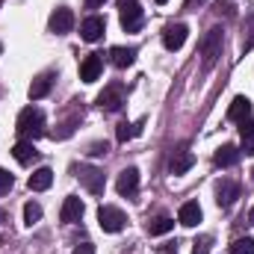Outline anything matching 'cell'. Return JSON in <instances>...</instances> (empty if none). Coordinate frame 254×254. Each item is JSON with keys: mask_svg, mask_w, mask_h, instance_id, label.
Instances as JSON below:
<instances>
[{"mask_svg": "<svg viewBox=\"0 0 254 254\" xmlns=\"http://www.w3.org/2000/svg\"><path fill=\"white\" fill-rule=\"evenodd\" d=\"M107 151H110V145H107V142H95V145L89 148V154H92V157H104Z\"/></svg>", "mask_w": 254, "mask_h": 254, "instance_id": "f546056e", "label": "cell"}, {"mask_svg": "<svg viewBox=\"0 0 254 254\" xmlns=\"http://www.w3.org/2000/svg\"><path fill=\"white\" fill-rule=\"evenodd\" d=\"M77 175H80V184L92 192V195H104L107 181H104V172H101V169H95V166H80Z\"/></svg>", "mask_w": 254, "mask_h": 254, "instance_id": "8992f818", "label": "cell"}, {"mask_svg": "<svg viewBox=\"0 0 254 254\" xmlns=\"http://www.w3.org/2000/svg\"><path fill=\"white\" fill-rule=\"evenodd\" d=\"M119 15H122L125 33H139L142 24H145V15H142L139 0H119Z\"/></svg>", "mask_w": 254, "mask_h": 254, "instance_id": "3957f363", "label": "cell"}, {"mask_svg": "<svg viewBox=\"0 0 254 254\" xmlns=\"http://www.w3.org/2000/svg\"><path fill=\"white\" fill-rule=\"evenodd\" d=\"M163 254H178V246H169V249H166Z\"/></svg>", "mask_w": 254, "mask_h": 254, "instance_id": "836d02e7", "label": "cell"}, {"mask_svg": "<svg viewBox=\"0 0 254 254\" xmlns=\"http://www.w3.org/2000/svg\"><path fill=\"white\" fill-rule=\"evenodd\" d=\"M175 228V219H169V216H157L154 222H148V234L151 237H163V234H169Z\"/></svg>", "mask_w": 254, "mask_h": 254, "instance_id": "7402d4cb", "label": "cell"}, {"mask_svg": "<svg viewBox=\"0 0 254 254\" xmlns=\"http://www.w3.org/2000/svg\"><path fill=\"white\" fill-rule=\"evenodd\" d=\"M98 225H101V231H107V234H119V231H125L127 216L119 210V207L104 204V207L98 210Z\"/></svg>", "mask_w": 254, "mask_h": 254, "instance_id": "277c9868", "label": "cell"}, {"mask_svg": "<svg viewBox=\"0 0 254 254\" xmlns=\"http://www.w3.org/2000/svg\"><path fill=\"white\" fill-rule=\"evenodd\" d=\"M240 157H243V151L237 148V145H222L219 151H216V166H222V169H231V166H237L240 163Z\"/></svg>", "mask_w": 254, "mask_h": 254, "instance_id": "2e32d148", "label": "cell"}, {"mask_svg": "<svg viewBox=\"0 0 254 254\" xmlns=\"http://www.w3.org/2000/svg\"><path fill=\"white\" fill-rule=\"evenodd\" d=\"M12 157H15L21 166H30V163L39 157V151H36V145H33V142L21 139V142H15V148H12Z\"/></svg>", "mask_w": 254, "mask_h": 254, "instance_id": "e0dca14e", "label": "cell"}, {"mask_svg": "<svg viewBox=\"0 0 254 254\" xmlns=\"http://www.w3.org/2000/svg\"><path fill=\"white\" fill-rule=\"evenodd\" d=\"M27 184H30V190L33 192H45L51 184H54V172H51V169H36V172L30 175Z\"/></svg>", "mask_w": 254, "mask_h": 254, "instance_id": "ffe728a7", "label": "cell"}, {"mask_svg": "<svg viewBox=\"0 0 254 254\" xmlns=\"http://www.w3.org/2000/svg\"><path fill=\"white\" fill-rule=\"evenodd\" d=\"M178 222H181L184 228H195V225L201 222V207H198V201H187V204L181 207Z\"/></svg>", "mask_w": 254, "mask_h": 254, "instance_id": "ac0fdd59", "label": "cell"}, {"mask_svg": "<svg viewBox=\"0 0 254 254\" xmlns=\"http://www.w3.org/2000/svg\"><path fill=\"white\" fill-rule=\"evenodd\" d=\"M39 219H42V204L27 201V204H24V225H30V228H33Z\"/></svg>", "mask_w": 254, "mask_h": 254, "instance_id": "cb8c5ba5", "label": "cell"}, {"mask_svg": "<svg viewBox=\"0 0 254 254\" xmlns=\"http://www.w3.org/2000/svg\"><path fill=\"white\" fill-rule=\"evenodd\" d=\"M71 254H95V246H92V243H80Z\"/></svg>", "mask_w": 254, "mask_h": 254, "instance_id": "4dcf8cb0", "label": "cell"}, {"mask_svg": "<svg viewBox=\"0 0 254 254\" xmlns=\"http://www.w3.org/2000/svg\"><path fill=\"white\" fill-rule=\"evenodd\" d=\"M237 198H240V184H234V181H222V184H219V190H216V204H219V207L228 210Z\"/></svg>", "mask_w": 254, "mask_h": 254, "instance_id": "4fadbf2b", "label": "cell"}, {"mask_svg": "<svg viewBox=\"0 0 254 254\" xmlns=\"http://www.w3.org/2000/svg\"><path fill=\"white\" fill-rule=\"evenodd\" d=\"M249 219H252V225H254V207H252V216H249Z\"/></svg>", "mask_w": 254, "mask_h": 254, "instance_id": "d590c367", "label": "cell"}, {"mask_svg": "<svg viewBox=\"0 0 254 254\" xmlns=\"http://www.w3.org/2000/svg\"><path fill=\"white\" fill-rule=\"evenodd\" d=\"M48 27H51V33H57V36H65V33L74 27V12H71L68 6H60V9H54V15H51Z\"/></svg>", "mask_w": 254, "mask_h": 254, "instance_id": "ba28073f", "label": "cell"}, {"mask_svg": "<svg viewBox=\"0 0 254 254\" xmlns=\"http://www.w3.org/2000/svg\"><path fill=\"white\" fill-rule=\"evenodd\" d=\"M116 190H119V195H122V198H136V195H139V172H136L133 166H130V169H125V172L119 175Z\"/></svg>", "mask_w": 254, "mask_h": 254, "instance_id": "9c48e42d", "label": "cell"}, {"mask_svg": "<svg viewBox=\"0 0 254 254\" xmlns=\"http://www.w3.org/2000/svg\"><path fill=\"white\" fill-rule=\"evenodd\" d=\"M83 201L80 198H74V195H68L63 201V210H60V219H63L65 225H74V222H80L83 219Z\"/></svg>", "mask_w": 254, "mask_h": 254, "instance_id": "7c38bea8", "label": "cell"}, {"mask_svg": "<svg viewBox=\"0 0 254 254\" xmlns=\"http://www.w3.org/2000/svg\"><path fill=\"white\" fill-rule=\"evenodd\" d=\"M12 184H15V178L6 169H0V195H6V192L12 190Z\"/></svg>", "mask_w": 254, "mask_h": 254, "instance_id": "83f0119b", "label": "cell"}, {"mask_svg": "<svg viewBox=\"0 0 254 254\" xmlns=\"http://www.w3.org/2000/svg\"><path fill=\"white\" fill-rule=\"evenodd\" d=\"M15 130H18V136H21V139H27V142H33V139L45 136V133H48V130H45V113H42L39 107H24V110L18 113Z\"/></svg>", "mask_w": 254, "mask_h": 254, "instance_id": "6da1fadb", "label": "cell"}, {"mask_svg": "<svg viewBox=\"0 0 254 254\" xmlns=\"http://www.w3.org/2000/svg\"><path fill=\"white\" fill-rule=\"evenodd\" d=\"M3 222H6V213H3V210H0V225H3Z\"/></svg>", "mask_w": 254, "mask_h": 254, "instance_id": "e575fe53", "label": "cell"}, {"mask_svg": "<svg viewBox=\"0 0 254 254\" xmlns=\"http://www.w3.org/2000/svg\"><path fill=\"white\" fill-rule=\"evenodd\" d=\"M252 116V101L246 95H237L234 104L228 107V122H246Z\"/></svg>", "mask_w": 254, "mask_h": 254, "instance_id": "5bb4252c", "label": "cell"}, {"mask_svg": "<svg viewBox=\"0 0 254 254\" xmlns=\"http://www.w3.org/2000/svg\"><path fill=\"white\" fill-rule=\"evenodd\" d=\"M142 125H145V122H136V125H127V122H122V125H119V133H116V136H119V142L125 145V142H130L133 136H139V133H142Z\"/></svg>", "mask_w": 254, "mask_h": 254, "instance_id": "603a6c76", "label": "cell"}, {"mask_svg": "<svg viewBox=\"0 0 254 254\" xmlns=\"http://www.w3.org/2000/svg\"><path fill=\"white\" fill-rule=\"evenodd\" d=\"M104 33H107V21H104L101 15H92V18H86V21L80 24L83 42H98V39H104Z\"/></svg>", "mask_w": 254, "mask_h": 254, "instance_id": "30bf717a", "label": "cell"}, {"mask_svg": "<svg viewBox=\"0 0 254 254\" xmlns=\"http://www.w3.org/2000/svg\"><path fill=\"white\" fill-rule=\"evenodd\" d=\"M83 3H86V9H101L107 0H83Z\"/></svg>", "mask_w": 254, "mask_h": 254, "instance_id": "1f68e13d", "label": "cell"}, {"mask_svg": "<svg viewBox=\"0 0 254 254\" xmlns=\"http://www.w3.org/2000/svg\"><path fill=\"white\" fill-rule=\"evenodd\" d=\"M231 254H254V240L252 237H243V240H234Z\"/></svg>", "mask_w": 254, "mask_h": 254, "instance_id": "d4e9b609", "label": "cell"}, {"mask_svg": "<svg viewBox=\"0 0 254 254\" xmlns=\"http://www.w3.org/2000/svg\"><path fill=\"white\" fill-rule=\"evenodd\" d=\"M98 107L104 113H119L125 107V86L122 83H110L101 95H98Z\"/></svg>", "mask_w": 254, "mask_h": 254, "instance_id": "5b68a950", "label": "cell"}, {"mask_svg": "<svg viewBox=\"0 0 254 254\" xmlns=\"http://www.w3.org/2000/svg\"><path fill=\"white\" fill-rule=\"evenodd\" d=\"M0 54H3V48H0Z\"/></svg>", "mask_w": 254, "mask_h": 254, "instance_id": "74e56055", "label": "cell"}, {"mask_svg": "<svg viewBox=\"0 0 254 254\" xmlns=\"http://www.w3.org/2000/svg\"><path fill=\"white\" fill-rule=\"evenodd\" d=\"M210 237H201V240H195L192 243V254H210Z\"/></svg>", "mask_w": 254, "mask_h": 254, "instance_id": "4316f807", "label": "cell"}, {"mask_svg": "<svg viewBox=\"0 0 254 254\" xmlns=\"http://www.w3.org/2000/svg\"><path fill=\"white\" fill-rule=\"evenodd\" d=\"M110 60L116 68H127V65L136 63V48H113L110 51Z\"/></svg>", "mask_w": 254, "mask_h": 254, "instance_id": "44dd1931", "label": "cell"}, {"mask_svg": "<svg viewBox=\"0 0 254 254\" xmlns=\"http://www.w3.org/2000/svg\"><path fill=\"white\" fill-rule=\"evenodd\" d=\"M222 45H225V33H222V27H213V30H207V33L201 36L198 51H201L204 71H210L213 65L219 63V57H222Z\"/></svg>", "mask_w": 254, "mask_h": 254, "instance_id": "7a4b0ae2", "label": "cell"}, {"mask_svg": "<svg viewBox=\"0 0 254 254\" xmlns=\"http://www.w3.org/2000/svg\"><path fill=\"white\" fill-rule=\"evenodd\" d=\"M192 166H195V154H192V151L181 148V151H175V154H172V163H169L172 175H184V172H190Z\"/></svg>", "mask_w": 254, "mask_h": 254, "instance_id": "9a60e30c", "label": "cell"}, {"mask_svg": "<svg viewBox=\"0 0 254 254\" xmlns=\"http://www.w3.org/2000/svg\"><path fill=\"white\" fill-rule=\"evenodd\" d=\"M198 3H204V0H187V9H195Z\"/></svg>", "mask_w": 254, "mask_h": 254, "instance_id": "d6a6232c", "label": "cell"}, {"mask_svg": "<svg viewBox=\"0 0 254 254\" xmlns=\"http://www.w3.org/2000/svg\"><path fill=\"white\" fill-rule=\"evenodd\" d=\"M252 175H254V172H252Z\"/></svg>", "mask_w": 254, "mask_h": 254, "instance_id": "f35d334b", "label": "cell"}, {"mask_svg": "<svg viewBox=\"0 0 254 254\" xmlns=\"http://www.w3.org/2000/svg\"><path fill=\"white\" fill-rule=\"evenodd\" d=\"M157 3H169V0H157Z\"/></svg>", "mask_w": 254, "mask_h": 254, "instance_id": "8d00e7d4", "label": "cell"}, {"mask_svg": "<svg viewBox=\"0 0 254 254\" xmlns=\"http://www.w3.org/2000/svg\"><path fill=\"white\" fill-rule=\"evenodd\" d=\"M240 125H243V127H240L243 139H252V136H254V113L249 116V119H246V122H240Z\"/></svg>", "mask_w": 254, "mask_h": 254, "instance_id": "f1b7e54d", "label": "cell"}, {"mask_svg": "<svg viewBox=\"0 0 254 254\" xmlns=\"http://www.w3.org/2000/svg\"><path fill=\"white\" fill-rule=\"evenodd\" d=\"M187 36H190V27L187 24H169L163 30V45L166 51H181L187 45Z\"/></svg>", "mask_w": 254, "mask_h": 254, "instance_id": "52a82bcc", "label": "cell"}, {"mask_svg": "<svg viewBox=\"0 0 254 254\" xmlns=\"http://www.w3.org/2000/svg\"><path fill=\"white\" fill-rule=\"evenodd\" d=\"M216 15L234 18V15H237V12H234V3H231V0H219V3H216Z\"/></svg>", "mask_w": 254, "mask_h": 254, "instance_id": "484cf974", "label": "cell"}, {"mask_svg": "<svg viewBox=\"0 0 254 254\" xmlns=\"http://www.w3.org/2000/svg\"><path fill=\"white\" fill-rule=\"evenodd\" d=\"M101 71H104V60H101V54H89V57H83V63H80V80H83V83H95V80L101 77Z\"/></svg>", "mask_w": 254, "mask_h": 254, "instance_id": "8fae6325", "label": "cell"}, {"mask_svg": "<svg viewBox=\"0 0 254 254\" xmlns=\"http://www.w3.org/2000/svg\"><path fill=\"white\" fill-rule=\"evenodd\" d=\"M51 89H54V74H51V71H48V74H39V77L30 83V98L39 101V98H45Z\"/></svg>", "mask_w": 254, "mask_h": 254, "instance_id": "d6986e66", "label": "cell"}]
</instances>
